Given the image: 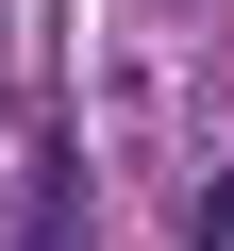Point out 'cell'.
Listing matches in <instances>:
<instances>
[{
    "mask_svg": "<svg viewBox=\"0 0 234 251\" xmlns=\"http://www.w3.org/2000/svg\"><path fill=\"white\" fill-rule=\"evenodd\" d=\"M201 251H234V184H201Z\"/></svg>",
    "mask_w": 234,
    "mask_h": 251,
    "instance_id": "obj_1",
    "label": "cell"
}]
</instances>
